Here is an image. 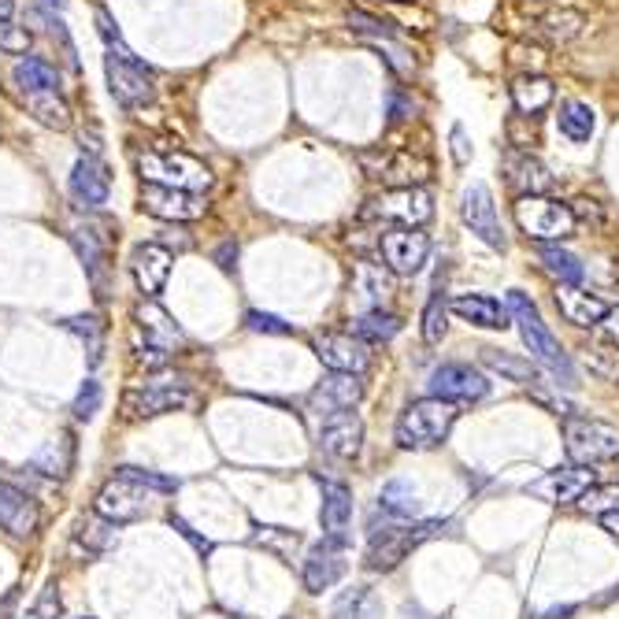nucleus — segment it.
I'll list each match as a JSON object with an SVG mask.
<instances>
[{
	"label": "nucleus",
	"instance_id": "f257e3e1",
	"mask_svg": "<svg viewBox=\"0 0 619 619\" xmlns=\"http://www.w3.org/2000/svg\"><path fill=\"white\" fill-rule=\"evenodd\" d=\"M97 30L100 42H105V75H108V89L111 97L123 108H145L156 97V86H152V70L141 64V59L130 53V45L119 37L116 23L105 8H97Z\"/></svg>",
	"mask_w": 619,
	"mask_h": 619
},
{
	"label": "nucleus",
	"instance_id": "f03ea898",
	"mask_svg": "<svg viewBox=\"0 0 619 619\" xmlns=\"http://www.w3.org/2000/svg\"><path fill=\"white\" fill-rule=\"evenodd\" d=\"M509 312L515 316V323H520V334H523L526 349H531V357L542 363V368H550L556 379H564L561 385H575L572 357H567L564 345L553 338V330L542 323V316H537V308L526 301L523 290H509Z\"/></svg>",
	"mask_w": 619,
	"mask_h": 619
},
{
	"label": "nucleus",
	"instance_id": "7ed1b4c3",
	"mask_svg": "<svg viewBox=\"0 0 619 619\" xmlns=\"http://www.w3.org/2000/svg\"><path fill=\"white\" fill-rule=\"evenodd\" d=\"M453 423H456V404L438 401V398H423V401H412L409 409L398 415L393 438H398L401 449L423 453L449 438Z\"/></svg>",
	"mask_w": 619,
	"mask_h": 619
},
{
	"label": "nucleus",
	"instance_id": "20e7f679",
	"mask_svg": "<svg viewBox=\"0 0 619 619\" xmlns=\"http://www.w3.org/2000/svg\"><path fill=\"white\" fill-rule=\"evenodd\" d=\"M138 175L141 182L167 189H186V193H205L211 186V171L205 160L186 156V152H145L138 156Z\"/></svg>",
	"mask_w": 619,
	"mask_h": 619
},
{
	"label": "nucleus",
	"instance_id": "39448f33",
	"mask_svg": "<svg viewBox=\"0 0 619 619\" xmlns=\"http://www.w3.org/2000/svg\"><path fill=\"white\" fill-rule=\"evenodd\" d=\"M564 449L567 460L578 464V468H594V464L616 460L619 456V431L601 420H590V415H567Z\"/></svg>",
	"mask_w": 619,
	"mask_h": 619
},
{
	"label": "nucleus",
	"instance_id": "423d86ee",
	"mask_svg": "<svg viewBox=\"0 0 619 619\" xmlns=\"http://www.w3.org/2000/svg\"><path fill=\"white\" fill-rule=\"evenodd\" d=\"M449 523L427 520V523H401V526H382L371 534L368 542V567L371 572H393L412 550H420L423 542H431L434 534H442Z\"/></svg>",
	"mask_w": 619,
	"mask_h": 619
},
{
	"label": "nucleus",
	"instance_id": "0eeeda50",
	"mask_svg": "<svg viewBox=\"0 0 619 619\" xmlns=\"http://www.w3.org/2000/svg\"><path fill=\"white\" fill-rule=\"evenodd\" d=\"M193 401H197V393H193L186 374H178V379H152V382L130 385L123 393V409L134 415V420H152V415L189 409Z\"/></svg>",
	"mask_w": 619,
	"mask_h": 619
},
{
	"label": "nucleus",
	"instance_id": "6e6552de",
	"mask_svg": "<svg viewBox=\"0 0 619 619\" xmlns=\"http://www.w3.org/2000/svg\"><path fill=\"white\" fill-rule=\"evenodd\" d=\"M515 222L534 241H561L575 235V211L553 197H520L515 200Z\"/></svg>",
	"mask_w": 619,
	"mask_h": 619
},
{
	"label": "nucleus",
	"instance_id": "1a4fd4ad",
	"mask_svg": "<svg viewBox=\"0 0 619 619\" xmlns=\"http://www.w3.org/2000/svg\"><path fill=\"white\" fill-rule=\"evenodd\" d=\"M379 252H382V263L393 271V275L412 279V275H420L423 263L431 257V238L423 235L420 227H393L382 235Z\"/></svg>",
	"mask_w": 619,
	"mask_h": 619
},
{
	"label": "nucleus",
	"instance_id": "9d476101",
	"mask_svg": "<svg viewBox=\"0 0 619 619\" xmlns=\"http://www.w3.org/2000/svg\"><path fill=\"white\" fill-rule=\"evenodd\" d=\"M368 216L398 222V227H423L434 216V200L427 189L420 186H401V189H385L368 205Z\"/></svg>",
	"mask_w": 619,
	"mask_h": 619
},
{
	"label": "nucleus",
	"instance_id": "9b49d317",
	"mask_svg": "<svg viewBox=\"0 0 619 619\" xmlns=\"http://www.w3.org/2000/svg\"><path fill=\"white\" fill-rule=\"evenodd\" d=\"M94 509L100 520H108V523H130V520H141V515H145L149 493H145V486L134 482L130 475L116 471V479L97 493Z\"/></svg>",
	"mask_w": 619,
	"mask_h": 619
},
{
	"label": "nucleus",
	"instance_id": "f8f14e48",
	"mask_svg": "<svg viewBox=\"0 0 619 619\" xmlns=\"http://www.w3.org/2000/svg\"><path fill=\"white\" fill-rule=\"evenodd\" d=\"M141 211L167 222H193L208 211L205 193H186V189H167V186H152L141 182Z\"/></svg>",
	"mask_w": 619,
	"mask_h": 619
},
{
	"label": "nucleus",
	"instance_id": "ddd939ff",
	"mask_svg": "<svg viewBox=\"0 0 619 619\" xmlns=\"http://www.w3.org/2000/svg\"><path fill=\"white\" fill-rule=\"evenodd\" d=\"M460 219L468 222L471 235H479L490 249H504V230H501V219H497L493 193L486 182H471V186L460 193Z\"/></svg>",
	"mask_w": 619,
	"mask_h": 619
},
{
	"label": "nucleus",
	"instance_id": "4468645a",
	"mask_svg": "<svg viewBox=\"0 0 619 619\" xmlns=\"http://www.w3.org/2000/svg\"><path fill=\"white\" fill-rule=\"evenodd\" d=\"M594 486H597V475L590 468H578V464H572V468L545 471L542 479L526 482V493L542 497V501H550V504H578L583 501V493L594 490Z\"/></svg>",
	"mask_w": 619,
	"mask_h": 619
},
{
	"label": "nucleus",
	"instance_id": "2eb2a0df",
	"mask_svg": "<svg viewBox=\"0 0 619 619\" xmlns=\"http://www.w3.org/2000/svg\"><path fill=\"white\" fill-rule=\"evenodd\" d=\"M427 385H431V398L449 401V404L479 401V398H486V390H490V382H486L475 368H468V363H442V368H434Z\"/></svg>",
	"mask_w": 619,
	"mask_h": 619
},
{
	"label": "nucleus",
	"instance_id": "dca6fc26",
	"mask_svg": "<svg viewBox=\"0 0 619 619\" xmlns=\"http://www.w3.org/2000/svg\"><path fill=\"white\" fill-rule=\"evenodd\" d=\"M171 263H175L171 249L156 246V241H141V246L130 252V275H134L138 290L145 293V297H156L171 279Z\"/></svg>",
	"mask_w": 619,
	"mask_h": 619
},
{
	"label": "nucleus",
	"instance_id": "f3484780",
	"mask_svg": "<svg viewBox=\"0 0 619 619\" xmlns=\"http://www.w3.org/2000/svg\"><path fill=\"white\" fill-rule=\"evenodd\" d=\"M319 445L323 453H330L334 460H357L363 449V423L357 412H334L323 420L319 427Z\"/></svg>",
	"mask_w": 619,
	"mask_h": 619
},
{
	"label": "nucleus",
	"instance_id": "a211bd4d",
	"mask_svg": "<svg viewBox=\"0 0 619 619\" xmlns=\"http://www.w3.org/2000/svg\"><path fill=\"white\" fill-rule=\"evenodd\" d=\"M316 357L327 363L330 371H341V374H363L371 363L368 341L352 338V334H323L316 341Z\"/></svg>",
	"mask_w": 619,
	"mask_h": 619
},
{
	"label": "nucleus",
	"instance_id": "6ab92c4d",
	"mask_svg": "<svg viewBox=\"0 0 619 619\" xmlns=\"http://www.w3.org/2000/svg\"><path fill=\"white\" fill-rule=\"evenodd\" d=\"M360 398H363L360 374L334 371V374H327V379L316 385V390H312L308 404H312V412H319L323 420H327V415H334V412H352L360 404Z\"/></svg>",
	"mask_w": 619,
	"mask_h": 619
},
{
	"label": "nucleus",
	"instance_id": "aec40b11",
	"mask_svg": "<svg viewBox=\"0 0 619 619\" xmlns=\"http://www.w3.org/2000/svg\"><path fill=\"white\" fill-rule=\"evenodd\" d=\"M70 197H75L78 208H100L111 193V178L108 167L100 164L97 156H78L75 167H70V182H67Z\"/></svg>",
	"mask_w": 619,
	"mask_h": 619
},
{
	"label": "nucleus",
	"instance_id": "412c9836",
	"mask_svg": "<svg viewBox=\"0 0 619 619\" xmlns=\"http://www.w3.org/2000/svg\"><path fill=\"white\" fill-rule=\"evenodd\" d=\"M319 486H323V504H319L323 534H327V542L345 545L349 526H352V493H349V486L330 482V479H319Z\"/></svg>",
	"mask_w": 619,
	"mask_h": 619
},
{
	"label": "nucleus",
	"instance_id": "4be33fe9",
	"mask_svg": "<svg viewBox=\"0 0 619 619\" xmlns=\"http://www.w3.org/2000/svg\"><path fill=\"white\" fill-rule=\"evenodd\" d=\"M345 575V561H341V545L334 542H319L312 545L308 556H304V567H301V583L308 594H323L330 590L334 583Z\"/></svg>",
	"mask_w": 619,
	"mask_h": 619
},
{
	"label": "nucleus",
	"instance_id": "5701e85b",
	"mask_svg": "<svg viewBox=\"0 0 619 619\" xmlns=\"http://www.w3.org/2000/svg\"><path fill=\"white\" fill-rule=\"evenodd\" d=\"M0 526L15 537L34 534L37 526V501L8 479H0Z\"/></svg>",
	"mask_w": 619,
	"mask_h": 619
},
{
	"label": "nucleus",
	"instance_id": "b1692460",
	"mask_svg": "<svg viewBox=\"0 0 619 619\" xmlns=\"http://www.w3.org/2000/svg\"><path fill=\"white\" fill-rule=\"evenodd\" d=\"M501 167H504V175H509V186L520 189L523 197H542V193L553 186V178H550V171H545L542 160L531 156V152H523V149L504 152Z\"/></svg>",
	"mask_w": 619,
	"mask_h": 619
},
{
	"label": "nucleus",
	"instance_id": "393cba45",
	"mask_svg": "<svg viewBox=\"0 0 619 619\" xmlns=\"http://www.w3.org/2000/svg\"><path fill=\"white\" fill-rule=\"evenodd\" d=\"M449 308L460 316L464 323H471V327H482V330H504L509 327V304L486 297V293H464V297H456Z\"/></svg>",
	"mask_w": 619,
	"mask_h": 619
},
{
	"label": "nucleus",
	"instance_id": "a878e982",
	"mask_svg": "<svg viewBox=\"0 0 619 619\" xmlns=\"http://www.w3.org/2000/svg\"><path fill=\"white\" fill-rule=\"evenodd\" d=\"M556 308H561V316L567 323H575V327H601V319L608 316V304L578 286L556 290Z\"/></svg>",
	"mask_w": 619,
	"mask_h": 619
},
{
	"label": "nucleus",
	"instance_id": "bb28decb",
	"mask_svg": "<svg viewBox=\"0 0 619 619\" xmlns=\"http://www.w3.org/2000/svg\"><path fill=\"white\" fill-rule=\"evenodd\" d=\"M19 97H23V105L30 108V116H34L37 123H45L53 130L70 127V111L64 105V97H59V86H23Z\"/></svg>",
	"mask_w": 619,
	"mask_h": 619
},
{
	"label": "nucleus",
	"instance_id": "cd10ccee",
	"mask_svg": "<svg viewBox=\"0 0 619 619\" xmlns=\"http://www.w3.org/2000/svg\"><path fill=\"white\" fill-rule=\"evenodd\" d=\"M134 323L141 330H145V345L149 349H175V345H182V330L171 323V316L164 308H156V304H138L134 308Z\"/></svg>",
	"mask_w": 619,
	"mask_h": 619
},
{
	"label": "nucleus",
	"instance_id": "c85d7f7f",
	"mask_svg": "<svg viewBox=\"0 0 619 619\" xmlns=\"http://www.w3.org/2000/svg\"><path fill=\"white\" fill-rule=\"evenodd\" d=\"M70 241H75V252H78V260H83L86 275L94 279V286H100V282H105V260H108V246H105L100 227H78L75 235H70Z\"/></svg>",
	"mask_w": 619,
	"mask_h": 619
},
{
	"label": "nucleus",
	"instance_id": "c756f323",
	"mask_svg": "<svg viewBox=\"0 0 619 619\" xmlns=\"http://www.w3.org/2000/svg\"><path fill=\"white\" fill-rule=\"evenodd\" d=\"M330 619H382V601L371 586H352L330 605Z\"/></svg>",
	"mask_w": 619,
	"mask_h": 619
},
{
	"label": "nucleus",
	"instance_id": "7c9ffc66",
	"mask_svg": "<svg viewBox=\"0 0 619 619\" xmlns=\"http://www.w3.org/2000/svg\"><path fill=\"white\" fill-rule=\"evenodd\" d=\"M556 127H561V134L567 141L583 145V141H590L597 134V111L586 105V100H564L561 116H556Z\"/></svg>",
	"mask_w": 619,
	"mask_h": 619
},
{
	"label": "nucleus",
	"instance_id": "2f4dec72",
	"mask_svg": "<svg viewBox=\"0 0 619 619\" xmlns=\"http://www.w3.org/2000/svg\"><path fill=\"white\" fill-rule=\"evenodd\" d=\"M553 97H556V89H553L550 78H542V75H523L512 83V105L520 108L523 116H537V111H545L553 105Z\"/></svg>",
	"mask_w": 619,
	"mask_h": 619
},
{
	"label": "nucleus",
	"instance_id": "473e14b6",
	"mask_svg": "<svg viewBox=\"0 0 619 619\" xmlns=\"http://www.w3.org/2000/svg\"><path fill=\"white\" fill-rule=\"evenodd\" d=\"M542 263L553 279H561V286H578L583 282V263H578L575 252L561 246H542Z\"/></svg>",
	"mask_w": 619,
	"mask_h": 619
},
{
	"label": "nucleus",
	"instance_id": "72a5a7b5",
	"mask_svg": "<svg viewBox=\"0 0 619 619\" xmlns=\"http://www.w3.org/2000/svg\"><path fill=\"white\" fill-rule=\"evenodd\" d=\"M497 374H504L509 382H520V385H537V371H534V363L531 360H520V357H512V352H497V349H486V357H482Z\"/></svg>",
	"mask_w": 619,
	"mask_h": 619
},
{
	"label": "nucleus",
	"instance_id": "f704fd0d",
	"mask_svg": "<svg viewBox=\"0 0 619 619\" xmlns=\"http://www.w3.org/2000/svg\"><path fill=\"white\" fill-rule=\"evenodd\" d=\"M398 330H401V319L393 316V312H382V308L363 312V316L357 319V338H363V341H390Z\"/></svg>",
	"mask_w": 619,
	"mask_h": 619
},
{
	"label": "nucleus",
	"instance_id": "c9c22d12",
	"mask_svg": "<svg viewBox=\"0 0 619 619\" xmlns=\"http://www.w3.org/2000/svg\"><path fill=\"white\" fill-rule=\"evenodd\" d=\"M379 504L390 515H401V520H409V515L420 512V501H415V490L409 482H401V479H393V482H385L382 486V493H379Z\"/></svg>",
	"mask_w": 619,
	"mask_h": 619
},
{
	"label": "nucleus",
	"instance_id": "e433bc0d",
	"mask_svg": "<svg viewBox=\"0 0 619 619\" xmlns=\"http://www.w3.org/2000/svg\"><path fill=\"white\" fill-rule=\"evenodd\" d=\"M586 368L608 382H619V345L612 338L590 341V349H586Z\"/></svg>",
	"mask_w": 619,
	"mask_h": 619
},
{
	"label": "nucleus",
	"instance_id": "4c0bfd02",
	"mask_svg": "<svg viewBox=\"0 0 619 619\" xmlns=\"http://www.w3.org/2000/svg\"><path fill=\"white\" fill-rule=\"evenodd\" d=\"M445 330H449V323H445V297L442 293H434V297L427 301V312H423V341L438 345L445 338Z\"/></svg>",
	"mask_w": 619,
	"mask_h": 619
},
{
	"label": "nucleus",
	"instance_id": "58836bf2",
	"mask_svg": "<svg viewBox=\"0 0 619 619\" xmlns=\"http://www.w3.org/2000/svg\"><path fill=\"white\" fill-rule=\"evenodd\" d=\"M23 619H64V601H59L56 583H45L42 594L34 597V605L26 608Z\"/></svg>",
	"mask_w": 619,
	"mask_h": 619
},
{
	"label": "nucleus",
	"instance_id": "ea45409f",
	"mask_svg": "<svg viewBox=\"0 0 619 619\" xmlns=\"http://www.w3.org/2000/svg\"><path fill=\"white\" fill-rule=\"evenodd\" d=\"M252 542L282 556V553H290L293 545L301 542V537L293 534V531H286V526H260V523H257V534H252Z\"/></svg>",
	"mask_w": 619,
	"mask_h": 619
},
{
	"label": "nucleus",
	"instance_id": "a19ab883",
	"mask_svg": "<svg viewBox=\"0 0 619 619\" xmlns=\"http://www.w3.org/2000/svg\"><path fill=\"white\" fill-rule=\"evenodd\" d=\"M64 330L89 341V357H94V363L100 360V319L97 316H70V319H64Z\"/></svg>",
	"mask_w": 619,
	"mask_h": 619
},
{
	"label": "nucleus",
	"instance_id": "79ce46f5",
	"mask_svg": "<svg viewBox=\"0 0 619 619\" xmlns=\"http://www.w3.org/2000/svg\"><path fill=\"white\" fill-rule=\"evenodd\" d=\"M100 401H105V390H100V382H94V379H86V385L83 390H78V398H75V404H70V412L78 415V420H94V415L100 412Z\"/></svg>",
	"mask_w": 619,
	"mask_h": 619
},
{
	"label": "nucleus",
	"instance_id": "37998d69",
	"mask_svg": "<svg viewBox=\"0 0 619 619\" xmlns=\"http://www.w3.org/2000/svg\"><path fill=\"white\" fill-rule=\"evenodd\" d=\"M578 504L590 512H619V486H594V490L583 493Z\"/></svg>",
	"mask_w": 619,
	"mask_h": 619
},
{
	"label": "nucleus",
	"instance_id": "c03bdc74",
	"mask_svg": "<svg viewBox=\"0 0 619 619\" xmlns=\"http://www.w3.org/2000/svg\"><path fill=\"white\" fill-rule=\"evenodd\" d=\"M123 475H130L134 482H141L145 490H156V493H175L178 490V479H167V475H156V471H145V468H119Z\"/></svg>",
	"mask_w": 619,
	"mask_h": 619
},
{
	"label": "nucleus",
	"instance_id": "a18cd8bd",
	"mask_svg": "<svg viewBox=\"0 0 619 619\" xmlns=\"http://www.w3.org/2000/svg\"><path fill=\"white\" fill-rule=\"evenodd\" d=\"M542 26L550 30L553 37H575L578 34V26H583V15H572V12H550L542 19Z\"/></svg>",
	"mask_w": 619,
	"mask_h": 619
},
{
	"label": "nucleus",
	"instance_id": "49530a36",
	"mask_svg": "<svg viewBox=\"0 0 619 619\" xmlns=\"http://www.w3.org/2000/svg\"><path fill=\"white\" fill-rule=\"evenodd\" d=\"M0 48H4V53H26L30 48L26 26H15L12 19H0Z\"/></svg>",
	"mask_w": 619,
	"mask_h": 619
},
{
	"label": "nucleus",
	"instance_id": "de8ad7c7",
	"mask_svg": "<svg viewBox=\"0 0 619 619\" xmlns=\"http://www.w3.org/2000/svg\"><path fill=\"white\" fill-rule=\"evenodd\" d=\"M56 445H59V442H56ZM56 445H45V449L34 456V468H45L42 475H67V468H70V453L59 456Z\"/></svg>",
	"mask_w": 619,
	"mask_h": 619
},
{
	"label": "nucleus",
	"instance_id": "09e8293b",
	"mask_svg": "<svg viewBox=\"0 0 619 619\" xmlns=\"http://www.w3.org/2000/svg\"><path fill=\"white\" fill-rule=\"evenodd\" d=\"M246 323H249V330H257V334H290V323L271 316V312H249Z\"/></svg>",
	"mask_w": 619,
	"mask_h": 619
},
{
	"label": "nucleus",
	"instance_id": "8fccbe9b",
	"mask_svg": "<svg viewBox=\"0 0 619 619\" xmlns=\"http://www.w3.org/2000/svg\"><path fill=\"white\" fill-rule=\"evenodd\" d=\"M449 141H453V160H456V167H464L471 160V141H468V130H464L460 123H456L449 130Z\"/></svg>",
	"mask_w": 619,
	"mask_h": 619
},
{
	"label": "nucleus",
	"instance_id": "3c124183",
	"mask_svg": "<svg viewBox=\"0 0 619 619\" xmlns=\"http://www.w3.org/2000/svg\"><path fill=\"white\" fill-rule=\"evenodd\" d=\"M349 26L360 30V34H390V23H379V19L363 15V12H349Z\"/></svg>",
	"mask_w": 619,
	"mask_h": 619
},
{
	"label": "nucleus",
	"instance_id": "603ef678",
	"mask_svg": "<svg viewBox=\"0 0 619 619\" xmlns=\"http://www.w3.org/2000/svg\"><path fill=\"white\" fill-rule=\"evenodd\" d=\"M171 526H175V531L186 537V542H193L197 545V553H211V542L208 537H197V531H193V526L186 523V520H178V515H171Z\"/></svg>",
	"mask_w": 619,
	"mask_h": 619
},
{
	"label": "nucleus",
	"instance_id": "864d4df0",
	"mask_svg": "<svg viewBox=\"0 0 619 619\" xmlns=\"http://www.w3.org/2000/svg\"><path fill=\"white\" fill-rule=\"evenodd\" d=\"M601 327H605L608 338H612V341L619 345V308H608V316L601 319Z\"/></svg>",
	"mask_w": 619,
	"mask_h": 619
},
{
	"label": "nucleus",
	"instance_id": "5fc2aeb1",
	"mask_svg": "<svg viewBox=\"0 0 619 619\" xmlns=\"http://www.w3.org/2000/svg\"><path fill=\"white\" fill-rule=\"evenodd\" d=\"M601 526L612 537H619V512H601Z\"/></svg>",
	"mask_w": 619,
	"mask_h": 619
},
{
	"label": "nucleus",
	"instance_id": "6e6d98bb",
	"mask_svg": "<svg viewBox=\"0 0 619 619\" xmlns=\"http://www.w3.org/2000/svg\"><path fill=\"white\" fill-rule=\"evenodd\" d=\"M404 111H412V105L398 94V97H393V119H409V116H404Z\"/></svg>",
	"mask_w": 619,
	"mask_h": 619
},
{
	"label": "nucleus",
	"instance_id": "4d7b16f0",
	"mask_svg": "<svg viewBox=\"0 0 619 619\" xmlns=\"http://www.w3.org/2000/svg\"><path fill=\"white\" fill-rule=\"evenodd\" d=\"M230 257L238 260V249H235V246H227V249L219 252V268H222V271H230V268H235V263H230Z\"/></svg>",
	"mask_w": 619,
	"mask_h": 619
},
{
	"label": "nucleus",
	"instance_id": "13d9d810",
	"mask_svg": "<svg viewBox=\"0 0 619 619\" xmlns=\"http://www.w3.org/2000/svg\"><path fill=\"white\" fill-rule=\"evenodd\" d=\"M15 12V0H0V19H12Z\"/></svg>",
	"mask_w": 619,
	"mask_h": 619
},
{
	"label": "nucleus",
	"instance_id": "bf43d9fd",
	"mask_svg": "<svg viewBox=\"0 0 619 619\" xmlns=\"http://www.w3.org/2000/svg\"><path fill=\"white\" fill-rule=\"evenodd\" d=\"M45 4H48V8H56V12H64V4H67V0H45Z\"/></svg>",
	"mask_w": 619,
	"mask_h": 619
},
{
	"label": "nucleus",
	"instance_id": "052dcab7",
	"mask_svg": "<svg viewBox=\"0 0 619 619\" xmlns=\"http://www.w3.org/2000/svg\"><path fill=\"white\" fill-rule=\"evenodd\" d=\"M78 619H94V616H78Z\"/></svg>",
	"mask_w": 619,
	"mask_h": 619
}]
</instances>
